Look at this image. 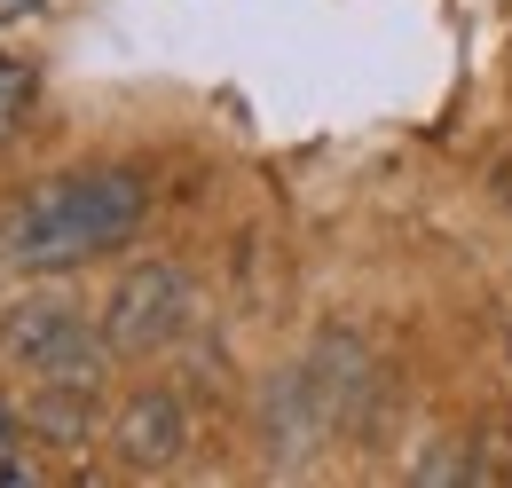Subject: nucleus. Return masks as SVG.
I'll use <instances>...</instances> for the list:
<instances>
[{
    "label": "nucleus",
    "mask_w": 512,
    "mask_h": 488,
    "mask_svg": "<svg viewBox=\"0 0 512 488\" xmlns=\"http://www.w3.org/2000/svg\"><path fill=\"white\" fill-rule=\"evenodd\" d=\"M142 213H150V189H142V174H127V166L56 174V182H40L16 205V221H8V268H24V276L87 268V260L134 244Z\"/></svg>",
    "instance_id": "f257e3e1"
},
{
    "label": "nucleus",
    "mask_w": 512,
    "mask_h": 488,
    "mask_svg": "<svg viewBox=\"0 0 512 488\" xmlns=\"http://www.w3.org/2000/svg\"><path fill=\"white\" fill-rule=\"evenodd\" d=\"M0 355L24 363V370H40V378H56V386H103L111 339L87 331V315L48 292V300H16L0 315Z\"/></svg>",
    "instance_id": "f03ea898"
},
{
    "label": "nucleus",
    "mask_w": 512,
    "mask_h": 488,
    "mask_svg": "<svg viewBox=\"0 0 512 488\" xmlns=\"http://www.w3.org/2000/svg\"><path fill=\"white\" fill-rule=\"evenodd\" d=\"M190 315H197V292L182 260H134L103 300V339H111V355H158L190 331Z\"/></svg>",
    "instance_id": "7ed1b4c3"
},
{
    "label": "nucleus",
    "mask_w": 512,
    "mask_h": 488,
    "mask_svg": "<svg viewBox=\"0 0 512 488\" xmlns=\"http://www.w3.org/2000/svg\"><path fill=\"white\" fill-rule=\"evenodd\" d=\"M111 441H119V465H127V473H174L182 449H190V410H182V394H166V386L127 394V410L111 418Z\"/></svg>",
    "instance_id": "20e7f679"
},
{
    "label": "nucleus",
    "mask_w": 512,
    "mask_h": 488,
    "mask_svg": "<svg viewBox=\"0 0 512 488\" xmlns=\"http://www.w3.org/2000/svg\"><path fill=\"white\" fill-rule=\"evenodd\" d=\"M24 433H48L56 449H79V441L95 433V386H56V378H40V394H32V410H24Z\"/></svg>",
    "instance_id": "39448f33"
},
{
    "label": "nucleus",
    "mask_w": 512,
    "mask_h": 488,
    "mask_svg": "<svg viewBox=\"0 0 512 488\" xmlns=\"http://www.w3.org/2000/svg\"><path fill=\"white\" fill-rule=\"evenodd\" d=\"M32 95H40V71H32L24 56H0V150H8V134L24 126Z\"/></svg>",
    "instance_id": "423d86ee"
},
{
    "label": "nucleus",
    "mask_w": 512,
    "mask_h": 488,
    "mask_svg": "<svg viewBox=\"0 0 512 488\" xmlns=\"http://www.w3.org/2000/svg\"><path fill=\"white\" fill-rule=\"evenodd\" d=\"M32 481V457H24V418L16 410H0V488Z\"/></svg>",
    "instance_id": "0eeeda50"
},
{
    "label": "nucleus",
    "mask_w": 512,
    "mask_h": 488,
    "mask_svg": "<svg viewBox=\"0 0 512 488\" xmlns=\"http://www.w3.org/2000/svg\"><path fill=\"white\" fill-rule=\"evenodd\" d=\"M40 0H0V24H16V16H32Z\"/></svg>",
    "instance_id": "6e6552de"
},
{
    "label": "nucleus",
    "mask_w": 512,
    "mask_h": 488,
    "mask_svg": "<svg viewBox=\"0 0 512 488\" xmlns=\"http://www.w3.org/2000/svg\"><path fill=\"white\" fill-rule=\"evenodd\" d=\"M0 260H8V237H0Z\"/></svg>",
    "instance_id": "1a4fd4ad"
}]
</instances>
